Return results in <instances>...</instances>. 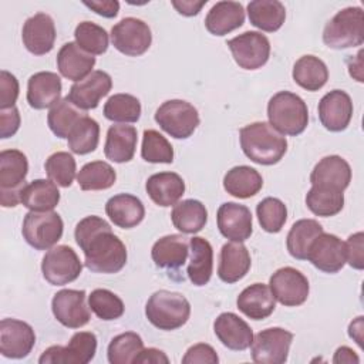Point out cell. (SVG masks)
Wrapping results in <instances>:
<instances>
[{"label":"cell","mask_w":364,"mask_h":364,"mask_svg":"<svg viewBox=\"0 0 364 364\" xmlns=\"http://www.w3.org/2000/svg\"><path fill=\"white\" fill-rule=\"evenodd\" d=\"M75 242L85 256V266L94 273H118L127 263V247L112 233L107 220L91 215L75 226Z\"/></svg>","instance_id":"1"},{"label":"cell","mask_w":364,"mask_h":364,"mask_svg":"<svg viewBox=\"0 0 364 364\" xmlns=\"http://www.w3.org/2000/svg\"><path fill=\"white\" fill-rule=\"evenodd\" d=\"M239 136L243 154L259 165H274L287 151V139L263 121L240 128Z\"/></svg>","instance_id":"2"},{"label":"cell","mask_w":364,"mask_h":364,"mask_svg":"<svg viewBox=\"0 0 364 364\" xmlns=\"http://www.w3.org/2000/svg\"><path fill=\"white\" fill-rule=\"evenodd\" d=\"M269 124L282 135H300L309 124V109L301 97L290 91L276 92L267 104Z\"/></svg>","instance_id":"3"},{"label":"cell","mask_w":364,"mask_h":364,"mask_svg":"<svg viewBox=\"0 0 364 364\" xmlns=\"http://www.w3.org/2000/svg\"><path fill=\"white\" fill-rule=\"evenodd\" d=\"M145 316L148 321L159 330H176L188 321L191 316V304L181 293L159 290L148 299Z\"/></svg>","instance_id":"4"},{"label":"cell","mask_w":364,"mask_h":364,"mask_svg":"<svg viewBox=\"0 0 364 364\" xmlns=\"http://www.w3.org/2000/svg\"><path fill=\"white\" fill-rule=\"evenodd\" d=\"M323 41L334 50L361 46L364 41V13L361 7H346L328 20L323 30Z\"/></svg>","instance_id":"5"},{"label":"cell","mask_w":364,"mask_h":364,"mask_svg":"<svg viewBox=\"0 0 364 364\" xmlns=\"http://www.w3.org/2000/svg\"><path fill=\"white\" fill-rule=\"evenodd\" d=\"M28 172L27 156L18 149L0 152V202L3 208H14L21 203Z\"/></svg>","instance_id":"6"},{"label":"cell","mask_w":364,"mask_h":364,"mask_svg":"<svg viewBox=\"0 0 364 364\" xmlns=\"http://www.w3.org/2000/svg\"><path fill=\"white\" fill-rule=\"evenodd\" d=\"M64 223L57 212H34L30 210L23 219L21 233L26 242L37 249H51L61 239Z\"/></svg>","instance_id":"7"},{"label":"cell","mask_w":364,"mask_h":364,"mask_svg":"<svg viewBox=\"0 0 364 364\" xmlns=\"http://www.w3.org/2000/svg\"><path fill=\"white\" fill-rule=\"evenodd\" d=\"M156 124L176 139L189 138L199 125L198 109L183 100H168L155 112Z\"/></svg>","instance_id":"8"},{"label":"cell","mask_w":364,"mask_h":364,"mask_svg":"<svg viewBox=\"0 0 364 364\" xmlns=\"http://www.w3.org/2000/svg\"><path fill=\"white\" fill-rule=\"evenodd\" d=\"M82 270V263L73 247L58 245L51 247L43 257L41 272L53 286H64L74 282Z\"/></svg>","instance_id":"9"},{"label":"cell","mask_w":364,"mask_h":364,"mask_svg":"<svg viewBox=\"0 0 364 364\" xmlns=\"http://www.w3.org/2000/svg\"><path fill=\"white\" fill-rule=\"evenodd\" d=\"M97 351V337L91 331L75 333L65 347L51 346L43 351L40 364H87Z\"/></svg>","instance_id":"10"},{"label":"cell","mask_w":364,"mask_h":364,"mask_svg":"<svg viewBox=\"0 0 364 364\" xmlns=\"http://www.w3.org/2000/svg\"><path fill=\"white\" fill-rule=\"evenodd\" d=\"M291 341L293 333L282 327L262 330L252 340V358L262 364H283L287 361Z\"/></svg>","instance_id":"11"},{"label":"cell","mask_w":364,"mask_h":364,"mask_svg":"<svg viewBox=\"0 0 364 364\" xmlns=\"http://www.w3.org/2000/svg\"><path fill=\"white\" fill-rule=\"evenodd\" d=\"M111 43L125 55H142L152 43L151 28L139 18L125 17L111 28Z\"/></svg>","instance_id":"12"},{"label":"cell","mask_w":364,"mask_h":364,"mask_svg":"<svg viewBox=\"0 0 364 364\" xmlns=\"http://www.w3.org/2000/svg\"><path fill=\"white\" fill-rule=\"evenodd\" d=\"M236 64L243 70H257L263 67L270 57L269 38L259 31H245L228 43Z\"/></svg>","instance_id":"13"},{"label":"cell","mask_w":364,"mask_h":364,"mask_svg":"<svg viewBox=\"0 0 364 364\" xmlns=\"http://www.w3.org/2000/svg\"><path fill=\"white\" fill-rule=\"evenodd\" d=\"M273 297L286 307L301 306L310 291L307 277L294 267H282L276 270L269 280Z\"/></svg>","instance_id":"14"},{"label":"cell","mask_w":364,"mask_h":364,"mask_svg":"<svg viewBox=\"0 0 364 364\" xmlns=\"http://www.w3.org/2000/svg\"><path fill=\"white\" fill-rule=\"evenodd\" d=\"M85 291L74 289H63L57 291L51 300V310L55 320L68 328H80L90 318V306L85 304Z\"/></svg>","instance_id":"15"},{"label":"cell","mask_w":364,"mask_h":364,"mask_svg":"<svg viewBox=\"0 0 364 364\" xmlns=\"http://www.w3.org/2000/svg\"><path fill=\"white\" fill-rule=\"evenodd\" d=\"M36 344V334L30 324L17 318L0 321V353L7 358L27 357Z\"/></svg>","instance_id":"16"},{"label":"cell","mask_w":364,"mask_h":364,"mask_svg":"<svg viewBox=\"0 0 364 364\" xmlns=\"http://www.w3.org/2000/svg\"><path fill=\"white\" fill-rule=\"evenodd\" d=\"M307 260L324 273H337L346 264L344 242L331 233H320L310 245Z\"/></svg>","instance_id":"17"},{"label":"cell","mask_w":364,"mask_h":364,"mask_svg":"<svg viewBox=\"0 0 364 364\" xmlns=\"http://www.w3.org/2000/svg\"><path fill=\"white\" fill-rule=\"evenodd\" d=\"M218 228L222 236L230 242H245L253 232L252 212L247 206L236 202H225L216 213Z\"/></svg>","instance_id":"18"},{"label":"cell","mask_w":364,"mask_h":364,"mask_svg":"<svg viewBox=\"0 0 364 364\" xmlns=\"http://www.w3.org/2000/svg\"><path fill=\"white\" fill-rule=\"evenodd\" d=\"M111 88V75L102 70H95L84 80L74 82L67 97L75 107L82 111H88L97 108L101 98L108 95Z\"/></svg>","instance_id":"19"},{"label":"cell","mask_w":364,"mask_h":364,"mask_svg":"<svg viewBox=\"0 0 364 364\" xmlns=\"http://www.w3.org/2000/svg\"><path fill=\"white\" fill-rule=\"evenodd\" d=\"M317 109L321 125L331 132L344 131L353 118V101L343 90H333L323 95Z\"/></svg>","instance_id":"20"},{"label":"cell","mask_w":364,"mask_h":364,"mask_svg":"<svg viewBox=\"0 0 364 364\" xmlns=\"http://www.w3.org/2000/svg\"><path fill=\"white\" fill-rule=\"evenodd\" d=\"M55 26L46 13H37L28 17L21 30V40L26 48L34 55L50 53L55 41Z\"/></svg>","instance_id":"21"},{"label":"cell","mask_w":364,"mask_h":364,"mask_svg":"<svg viewBox=\"0 0 364 364\" xmlns=\"http://www.w3.org/2000/svg\"><path fill=\"white\" fill-rule=\"evenodd\" d=\"M351 181V168L348 162L338 155H328L320 159L310 173L313 186L336 189L344 192Z\"/></svg>","instance_id":"22"},{"label":"cell","mask_w":364,"mask_h":364,"mask_svg":"<svg viewBox=\"0 0 364 364\" xmlns=\"http://www.w3.org/2000/svg\"><path fill=\"white\" fill-rule=\"evenodd\" d=\"M213 331L219 341L229 350L243 351L250 347L253 331L250 326L235 313H222L213 323Z\"/></svg>","instance_id":"23"},{"label":"cell","mask_w":364,"mask_h":364,"mask_svg":"<svg viewBox=\"0 0 364 364\" xmlns=\"http://www.w3.org/2000/svg\"><path fill=\"white\" fill-rule=\"evenodd\" d=\"M61 97V80L55 73L40 71L27 82V102L34 109L54 107Z\"/></svg>","instance_id":"24"},{"label":"cell","mask_w":364,"mask_h":364,"mask_svg":"<svg viewBox=\"0 0 364 364\" xmlns=\"http://www.w3.org/2000/svg\"><path fill=\"white\" fill-rule=\"evenodd\" d=\"M250 264V255L245 245L240 242L225 243L219 255L218 276L228 284L236 283L247 274Z\"/></svg>","instance_id":"25"},{"label":"cell","mask_w":364,"mask_h":364,"mask_svg":"<svg viewBox=\"0 0 364 364\" xmlns=\"http://www.w3.org/2000/svg\"><path fill=\"white\" fill-rule=\"evenodd\" d=\"M95 57L85 53L77 43H65L57 54V68L60 74L71 81H81L92 73Z\"/></svg>","instance_id":"26"},{"label":"cell","mask_w":364,"mask_h":364,"mask_svg":"<svg viewBox=\"0 0 364 364\" xmlns=\"http://www.w3.org/2000/svg\"><path fill=\"white\" fill-rule=\"evenodd\" d=\"M105 213L115 226L131 229L142 222L145 208L139 198L131 193H118L107 200Z\"/></svg>","instance_id":"27"},{"label":"cell","mask_w":364,"mask_h":364,"mask_svg":"<svg viewBox=\"0 0 364 364\" xmlns=\"http://www.w3.org/2000/svg\"><path fill=\"white\" fill-rule=\"evenodd\" d=\"M237 309L249 318L263 320L269 317L276 307L270 287L263 283H253L242 290L236 300Z\"/></svg>","instance_id":"28"},{"label":"cell","mask_w":364,"mask_h":364,"mask_svg":"<svg viewBox=\"0 0 364 364\" xmlns=\"http://www.w3.org/2000/svg\"><path fill=\"white\" fill-rule=\"evenodd\" d=\"M145 189L148 196L158 206L168 208L176 205L185 193V182L175 172L154 173L146 179Z\"/></svg>","instance_id":"29"},{"label":"cell","mask_w":364,"mask_h":364,"mask_svg":"<svg viewBox=\"0 0 364 364\" xmlns=\"http://www.w3.org/2000/svg\"><path fill=\"white\" fill-rule=\"evenodd\" d=\"M138 134L132 125H111L107 131L104 154L107 159L124 164L129 162L135 155Z\"/></svg>","instance_id":"30"},{"label":"cell","mask_w":364,"mask_h":364,"mask_svg":"<svg viewBox=\"0 0 364 364\" xmlns=\"http://www.w3.org/2000/svg\"><path fill=\"white\" fill-rule=\"evenodd\" d=\"M188 253L189 240L185 236L166 235L154 243L151 257L158 267L175 270L185 264Z\"/></svg>","instance_id":"31"},{"label":"cell","mask_w":364,"mask_h":364,"mask_svg":"<svg viewBox=\"0 0 364 364\" xmlns=\"http://www.w3.org/2000/svg\"><path fill=\"white\" fill-rule=\"evenodd\" d=\"M245 9L237 1H218L208 11L205 18L206 30L213 36H225L242 27Z\"/></svg>","instance_id":"32"},{"label":"cell","mask_w":364,"mask_h":364,"mask_svg":"<svg viewBox=\"0 0 364 364\" xmlns=\"http://www.w3.org/2000/svg\"><path fill=\"white\" fill-rule=\"evenodd\" d=\"M191 260L188 264V277L195 286L209 283L213 270V249L210 243L199 236L189 239Z\"/></svg>","instance_id":"33"},{"label":"cell","mask_w":364,"mask_h":364,"mask_svg":"<svg viewBox=\"0 0 364 364\" xmlns=\"http://www.w3.org/2000/svg\"><path fill=\"white\" fill-rule=\"evenodd\" d=\"M263 186L262 175L252 166L239 165L229 169L223 178L225 191L239 199H247L259 193Z\"/></svg>","instance_id":"34"},{"label":"cell","mask_w":364,"mask_h":364,"mask_svg":"<svg viewBox=\"0 0 364 364\" xmlns=\"http://www.w3.org/2000/svg\"><path fill=\"white\" fill-rule=\"evenodd\" d=\"M60 202V191L50 179H34L21 192V203L34 212L53 210Z\"/></svg>","instance_id":"35"},{"label":"cell","mask_w":364,"mask_h":364,"mask_svg":"<svg viewBox=\"0 0 364 364\" xmlns=\"http://www.w3.org/2000/svg\"><path fill=\"white\" fill-rule=\"evenodd\" d=\"M247 16L252 26L262 31H277L286 20V9L277 0H253L247 4Z\"/></svg>","instance_id":"36"},{"label":"cell","mask_w":364,"mask_h":364,"mask_svg":"<svg viewBox=\"0 0 364 364\" xmlns=\"http://www.w3.org/2000/svg\"><path fill=\"white\" fill-rule=\"evenodd\" d=\"M293 80L307 91H318L328 80V70L323 60L307 54L300 57L293 65Z\"/></svg>","instance_id":"37"},{"label":"cell","mask_w":364,"mask_h":364,"mask_svg":"<svg viewBox=\"0 0 364 364\" xmlns=\"http://www.w3.org/2000/svg\"><path fill=\"white\" fill-rule=\"evenodd\" d=\"M173 226L182 233H198L208 222V210L200 200L185 199L176 205L171 212Z\"/></svg>","instance_id":"38"},{"label":"cell","mask_w":364,"mask_h":364,"mask_svg":"<svg viewBox=\"0 0 364 364\" xmlns=\"http://www.w3.org/2000/svg\"><path fill=\"white\" fill-rule=\"evenodd\" d=\"M323 233V226L314 219H300L290 228L286 246L289 253L299 260H306L311 242Z\"/></svg>","instance_id":"39"},{"label":"cell","mask_w":364,"mask_h":364,"mask_svg":"<svg viewBox=\"0 0 364 364\" xmlns=\"http://www.w3.org/2000/svg\"><path fill=\"white\" fill-rule=\"evenodd\" d=\"M85 115V111L75 107L68 97H64L54 107H51L47 115V124L55 136L65 139L68 138V134L74 125Z\"/></svg>","instance_id":"40"},{"label":"cell","mask_w":364,"mask_h":364,"mask_svg":"<svg viewBox=\"0 0 364 364\" xmlns=\"http://www.w3.org/2000/svg\"><path fill=\"white\" fill-rule=\"evenodd\" d=\"M68 148L77 155H85L94 152L100 141V125L98 122L85 115L82 117L68 134Z\"/></svg>","instance_id":"41"},{"label":"cell","mask_w":364,"mask_h":364,"mask_svg":"<svg viewBox=\"0 0 364 364\" xmlns=\"http://www.w3.org/2000/svg\"><path fill=\"white\" fill-rule=\"evenodd\" d=\"M115 179L114 168L104 161L88 162L77 173V182L82 191L108 189L115 183Z\"/></svg>","instance_id":"42"},{"label":"cell","mask_w":364,"mask_h":364,"mask_svg":"<svg viewBox=\"0 0 364 364\" xmlns=\"http://www.w3.org/2000/svg\"><path fill=\"white\" fill-rule=\"evenodd\" d=\"M306 205L309 210L317 216H334L341 212L344 206V193L341 191L311 185L306 195Z\"/></svg>","instance_id":"43"},{"label":"cell","mask_w":364,"mask_h":364,"mask_svg":"<svg viewBox=\"0 0 364 364\" xmlns=\"http://www.w3.org/2000/svg\"><path fill=\"white\" fill-rule=\"evenodd\" d=\"M144 350V341L139 334L127 331L115 336L108 344L107 357L111 364L134 363L136 355Z\"/></svg>","instance_id":"44"},{"label":"cell","mask_w":364,"mask_h":364,"mask_svg":"<svg viewBox=\"0 0 364 364\" xmlns=\"http://www.w3.org/2000/svg\"><path fill=\"white\" fill-rule=\"evenodd\" d=\"M104 117L112 122H136L141 117V102L131 94H114L104 105Z\"/></svg>","instance_id":"45"},{"label":"cell","mask_w":364,"mask_h":364,"mask_svg":"<svg viewBox=\"0 0 364 364\" xmlns=\"http://www.w3.org/2000/svg\"><path fill=\"white\" fill-rule=\"evenodd\" d=\"M74 37L78 47L91 55L104 54L109 43L108 33L105 31V28L91 21L80 23L75 27Z\"/></svg>","instance_id":"46"},{"label":"cell","mask_w":364,"mask_h":364,"mask_svg":"<svg viewBox=\"0 0 364 364\" xmlns=\"http://www.w3.org/2000/svg\"><path fill=\"white\" fill-rule=\"evenodd\" d=\"M141 156L151 164H172L173 148L169 141L155 129H145L142 136Z\"/></svg>","instance_id":"47"},{"label":"cell","mask_w":364,"mask_h":364,"mask_svg":"<svg viewBox=\"0 0 364 364\" xmlns=\"http://www.w3.org/2000/svg\"><path fill=\"white\" fill-rule=\"evenodd\" d=\"M44 168H46L48 179L61 188L71 186V183L75 178V171H77L75 159L71 154L64 152V151L51 154L47 158Z\"/></svg>","instance_id":"48"},{"label":"cell","mask_w":364,"mask_h":364,"mask_svg":"<svg viewBox=\"0 0 364 364\" xmlns=\"http://www.w3.org/2000/svg\"><path fill=\"white\" fill-rule=\"evenodd\" d=\"M88 306L98 318L105 321L119 318L125 310L122 300L107 289L92 290L88 296Z\"/></svg>","instance_id":"49"},{"label":"cell","mask_w":364,"mask_h":364,"mask_svg":"<svg viewBox=\"0 0 364 364\" xmlns=\"http://www.w3.org/2000/svg\"><path fill=\"white\" fill-rule=\"evenodd\" d=\"M256 215L263 230L277 233L287 220V208L277 198H264L256 206Z\"/></svg>","instance_id":"50"},{"label":"cell","mask_w":364,"mask_h":364,"mask_svg":"<svg viewBox=\"0 0 364 364\" xmlns=\"http://www.w3.org/2000/svg\"><path fill=\"white\" fill-rule=\"evenodd\" d=\"M17 97H18L17 78L11 73L1 70V73H0V109L14 107Z\"/></svg>","instance_id":"51"},{"label":"cell","mask_w":364,"mask_h":364,"mask_svg":"<svg viewBox=\"0 0 364 364\" xmlns=\"http://www.w3.org/2000/svg\"><path fill=\"white\" fill-rule=\"evenodd\" d=\"M346 246V262L353 269L363 270L364 267V233L357 232L351 235L347 242L344 243Z\"/></svg>","instance_id":"52"},{"label":"cell","mask_w":364,"mask_h":364,"mask_svg":"<svg viewBox=\"0 0 364 364\" xmlns=\"http://www.w3.org/2000/svg\"><path fill=\"white\" fill-rule=\"evenodd\" d=\"M183 364H218L219 357L212 346L205 343H198L192 347H189L182 357Z\"/></svg>","instance_id":"53"},{"label":"cell","mask_w":364,"mask_h":364,"mask_svg":"<svg viewBox=\"0 0 364 364\" xmlns=\"http://www.w3.org/2000/svg\"><path fill=\"white\" fill-rule=\"evenodd\" d=\"M20 112L16 107L0 109V138L13 136L20 128Z\"/></svg>","instance_id":"54"},{"label":"cell","mask_w":364,"mask_h":364,"mask_svg":"<svg viewBox=\"0 0 364 364\" xmlns=\"http://www.w3.org/2000/svg\"><path fill=\"white\" fill-rule=\"evenodd\" d=\"M84 6L95 11L97 14L112 18L119 11V3L117 0H100V1H84Z\"/></svg>","instance_id":"55"},{"label":"cell","mask_w":364,"mask_h":364,"mask_svg":"<svg viewBox=\"0 0 364 364\" xmlns=\"http://www.w3.org/2000/svg\"><path fill=\"white\" fill-rule=\"evenodd\" d=\"M168 355L158 348H144L135 358L134 364H168Z\"/></svg>","instance_id":"56"},{"label":"cell","mask_w":364,"mask_h":364,"mask_svg":"<svg viewBox=\"0 0 364 364\" xmlns=\"http://www.w3.org/2000/svg\"><path fill=\"white\" fill-rule=\"evenodd\" d=\"M206 4V0H200V1H195V0H172V6L178 10L179 14L191 17V16H196L200 9Z\"/></svg>","instance_id":"57"},{"label":"cell","mask_w":364,"mask_h":364,"mask_svg":"<svg viewBox=\"0 0 364 364\" xmlns=\"http://www.w3.org/2000/svg\"><path fill=\"white\" fill-rule=\"evenodd\" d=\"M358 361H360V358L355 354V351H353L350 347H346V346L338 347L333 357V363H336V364H340V363L351 364V363H358Z\"/></svg>","instance_id":"58"},{"label":"cell","mask_w":364,"mask_h":364,"mask_svg":"<svg viewBox=\"0 0 364 364\" xmlns=\"http://www.w3.org/2000/svg\"><path fill=\"white\" fill-rule=\"evenodd\" d=\"M363 51H358V54L355 55V58H350L348 60V70H350V75L354 77L358 82H363V60H361Z\"/></svg>","instance_id":"59"},{"label":"cell","mask_w":364,"mask_h":364,"mask_svg":"<svg viewBox=\"0 0 364 364\" xmlns=\"http://www.w3.org/2000/svg\"><path fill=\"white\" fill-rule=\"evenodd\" d=\"M348 336L355 340V343L363 347V316H358L348 326Z\"/></svg>","instance_id":"60"}]
</instances>
